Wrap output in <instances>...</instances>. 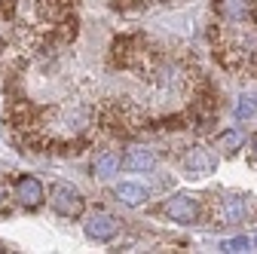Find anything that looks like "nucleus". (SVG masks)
<instances>
[{
    "instance_id": "obj_1",
    "label": "nucleus",
    "mask_w": 257,
    "mask_h": 254,
    "mask_svg": "<svg viewBox=\"0 0 257 254\" xmlns=\"http://www.w3.org/2000/svg\"><path fill=\"white\" fill-rule=\"evenodd\" d=\"M49 205L61 214V217H77L83 211V196L71 184H52V193H49Z\"/></svg>"
},
{
    "instance_id": "obj_2",
    "label": "nucleus",
    "mask_w": 257,
    "mask_h": 254,
    "mask_svg": "<svg viewBox=\"0 0 257 254\" xmlns=\"http://www.w3.org/2000/svg\"><path fill=\"white\" fill-rule=\"evenodd\" d=\"M83 230H86V236L95 239V242H110V239L119 233V224H116V220H113L107 211H95V214L86 217Z\"/></svg>"
},
{
    "instance_id": "obj_3",
    "label": "nucleus",
    "mask_w": 257,
    "mask_h": 254,
    "mask_svg": "<svg viewBox=\"0 0 257 254\" xmlns=\"http://www.w3.org/2000/svg\"><path fill=\"white\" fill-rule=\"evenodd\" d=\"M163 211H166L172 220H178V224H193V220H196L199 205H196V199H193L190 193H175V196L163 205Z\"/></svg>"
},
{
    "instance_id": "obj_4",
    "label": "nucleus",
    "mask_w": 257,
    "mask_h": 254,
    "mask_svg": "<svg viewBox=\"0 0 257 254\" xmlns=\"http://www.w3.org/2000/svg\"><path fill=\"white\" fill-rule=\"evenodd\" d=\"M211 169H214V160L205 150H187L184 153V172L190 178H205V175H211Z\"/></svg>"
},
{
    "instance_id": "obj_5",
    "label": "nucleus",
    "mask_w": 257,
    "mask_h": 254,
    "mask_svg": "<svg viewBox=\"0 0 257 254\" xmlns=\"http://www.w3.org/2000/svg\"><path fill=\"white\" fill-rule=\"evenodd\" d=\"M16 199H19L22 205H28V208L40 205V202H43V184H40L37 178H22V181L16 184Z\"/></svg>"
},
{
    "instance_id": "obj_6",
    "label": "nucleus",
    "mask_w": 257,
    "mask_h": 254,
    "mask_svg": "<svg viewBox=\"0 0 257 254\" xmlns=\"http://www.w3.org/2000/svg\"><path fill=\"white\" fill-rule=\"evenodd\" d=\"M217 4V13L223 19H233V22H242L251 16V7H248V0H214Z\"/></svg>"
},
{
    "instance_id": "obj_7",
    "label": "nucleus",
    "mask_w": 257,
    "mask_h": 254,
    "mask_svg": "<svg viewBox=\"0 0 257 254\" xmlns=\"http://www.w3.org/2000/svg\"><path fill=\"white\" fill-rule=\"evenodd\" d=\"M122 166H125V169H132V172H150V169L156 166V156H153L150 150L135 147V150H128V156L122 160Z\"/></svg>"
},
{
    "instance_id": "obj_8",
    "label": "nucleus",
    "mask_w": 257,
    "mask_h": 254,
    "mask_svg": "<svg viewBox=\"0 0 257 254\" xmlns=\"http://www.w3.org/2000/svg\"><path fill=\"white\" fill-rule=\"evenodd\" d=\"M92 175L101 178V181H110L113 175H119V160H116L113 153H101L98 160L92 163Z\"/></svg>"
},
{
    "instance_id": "obj_9",
    "label": "nucleus",
    "mask_w": 257,
    "mask_h": 254,
    "mask_svg": "<svg viewBox=\"0 0 257 254\" xmlns=\"http://www.w3.org/2000/svg\"><path fill=\"white\" fill-rule=\"evenodd\" d=\"M113 196H116L122 205H141V202L147 199V190L138 187V184H119V187L113 190Z\"/></svg>"
},
{
    "instance_id": "obj_10",
    "label": "nucleus",
    "mask_w": 257,
    "mask_h": 254,
    "mask_svg": "<svg viewBox=\"0 0 257 254\" xmlns=\"http://www.w3.org/2000/svg\"><path fill=\"white\" fill-rule=\"evenodd\" d=\"M223 217H227V224H242L245 199L242 196H227V199H223Z\"/></svg>"
},
{
    "instance_id": "obj_11",
    "label": "nucleus",
    "mask_w": 257,
    "mask_h": 254,
    "mask_svg": "<svg viewBox=\"0 0 257 254\" xmlns=\"http://www.w3.org/2000/svg\"><path fill=\"white\" fill-rule=\"evenodd\" d=\"M242 141H245L242 129H227V132L217 135V147H220L223 153H236V150L242 147Z\"/></svg>"
},
{
    "instance_id": "obj_12",
    "label": "nucleus",
    "mask_w": 257,
    "mask_h": 254,
    "mask_svg": "<svg viewBox=\"0 0 257 254\" xmlns=\"http://www.w3.org/2000/svg\"><path fill=\"white\" fill-rule=\"evenodd\" d=\"M257 113V101H254V95H242L239 104H236V116L239 119H251Z\"/></svg>"
},
{
    "instance_id": "obj_13",
    "label": "nucleus",
    "mask_w": 257,
    "mask_h": 254,
    "mask_svg": "<svg viewBox=\"0 0 257 254\" xmlns=\"http://www.w3.org/2000/svg\"><path fill=\"white\" fill-rule=\"evenodd\" d=\"M248 245H251V239H245V236H236V239H227L220 245V251H227V254H239V251H248Z\"/></svg>"
},
{
    "instance_id": "obj_14",
    "label": "nucleus",
    "mask_w": 257,
    "mask_h": 254,
    "mask_svg": "<svg viewBox=\"0 0 257 254\" xmlns=\"http://www.w3.org/2000/svg\"><path fill=\"white\" fill-rule=\"evenodd\" d=\"M251 147H254V153H257V135H254V138H251Z\"/></svg>"
},
{
    "instance_id": "obj_15",
    "label": "nucleus",
    "mask_w": 257,
    "mask_h": 254,
    "mask_svg": "<svg viewBox=\"0 0 257 254\" xmlns=\"http://www.w3.org/2000/svg\"><path fill=\"white\" fill-rule=\"evenodd\" d=\"M251 242H254V245H257V236H254V239H251Z\"/></svg>"
}]
</instances>
